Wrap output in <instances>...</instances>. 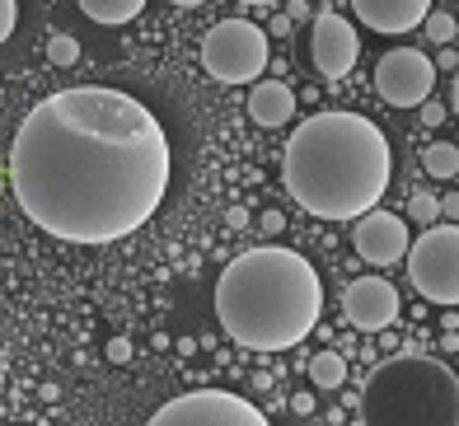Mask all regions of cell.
Listing matches in <instances>:
<instances>
[{
    "label": "cell",
    "instance_id": "1",
    "mask_svg": "<svg viewBox=\"0 0 459 426\" xmlns=\"http://www.w3.org/2000/svg\"><path fill=\"white\" fill-rule=\"evenodd\" d=\"M169 136L141 99L108 84L56 90L24 113L10 145L19 211L52 239L113 244L169 193Z\"/></svg>",
    "mask_w": 459,
    "mask_h": 426
},
{
    "label": "cell",
    "instance_id": "2",
    "mask_svg": "<svg viewBox=\"0 0 459 426\" xmlns=\"http://www.w3.org/2000/svg\"><path fill=\"white\" fill-rule=\"evenodd\" d=\"M394 178V151L385 132L361 113H315L286 141L281 183L319 221H361L380 206Z\"/></svg>",
    "mask_w": 459,
    "mask_h": 426
},
{
    "label": "cell",
    "instance_id": "3",
    "mask_svg": "<svg viewBox=\"0 0 459 426\" xmlns=\"http://www.w3.org/2000/svg\"><path fill=\"white\" fill-rule=\"evenodd\" d=\"M324 282L296 248L263 244L230 258L216 276V318L248 352H290L319 328Z\"/></svg>",
    "mask_w": 459,
    "mask_h": 426
},
{
    "label": "cell",
    "instance_id": "4",
    "mask_svg": "<svg viewBox=\"0 0 459 426\" xmlns=\"http://www.w3.org/2000/svg\"><path fill=\"white\" fill-rule=\"evenodd\" d=\"M361 426H459V375L436 356H389L361 385Z\"/></svg>",
    "mask_w": 459,
    "mask_h": 426
},
{
    "label": "cell",
    "instance_id": "5",
    "mask_svg": "<svg viewBox=\"0 0 459 426\" xmlns=\"http://www.w3.org/2000/svg\"><path fill=\"white\" fill-rule=\"evenodd\" d=\"M267 33L248 19H221L202 38V66L221 84H254L267 71Z\"/></svg>",
    "mask_w": 459,
    "mask_h": 426
},
{
    "label": "cell",
    "instance_id": "6",
    "mask_svg": "<svg viewBox=\"0 0 459 426\" xmlns=\"http://www.w3.org/2000/svg\"><path fill=\"white\" fill-rule=\"evenodd\" d=\"M408 276L422 300L431 305H459V225H427L408 244Z\"/></svg>",
    "mask_w": 459,
    "mask_h": 426
},
{
    "label": "cell",
    "instance_id": "7",
    "mask_svg": "<svg viewBox=\"0 0 459 426\" xmlns=\"http://www.w3.org/2000/svg\"><path fill=\"white\" fill-rule=\"evenodd\" d=\"M145 426H273L248 398L230 389H193L169 398Z\"/></svg>",
    "mask_w": 459,
    "mask_h": 426
},
{
    "label": "cell",
    "instance_id": "8",
    "mask_svg": "<svg viewBox=\"0 0 459 426\" xmlns=\"http://www.w3.org/2000/svg\"><path fill=\"white\" fill-rule=\"evenodd\" d=\"M375 90H380L385 103L394 109H417V103H427L431 90H436V61L422 57L417 48H394L380 57V66H375Z\"/></svg>",
    "mask_w": 459,
    "mask_h": 426
},
{
    "label": "cell",
    "instance_id": "9",
    "mask_svg": "<svg viewBox=\"0 0 459 426\" xmlns=\"http://www.w3.org/2000/svg\"><path fill=\"white\" fill-rule=\"evenodd\" d=\"M309 57H315V71L324 80H347L361 57V33L338 10H319L315 29H309Z\"/></svg>",
    "mask_w": 459,
    "mask_h": 426
},
{
    "label": "cell",
    "instance_id": "10",
    "mask_svg": "<svg viewBox=\"0 0 459 426\" xmlns=\"http://www.w3.org/2000/svg\"><path fill=\"white\" fill-rule=\"evenodd\" d=\"M399 314H403V300L385 276H357L342 291V318L357 333H385V328H394Z\"/></svg>",
    "mask_w": 459,
    "mask_h": 426
},
{
    "label": "cell",
    "instance_id": "11",
    "mask_svg": "<svg viewBox=\"0 0 459 426\" xmlns=\"http://www.w3.org/2000/svg\"><path fill=\"white\" fill-rule=\"evenodd\" d=\"M351 244H357V253L370 267H394L408 258L412 239H408V221L389 216V211H366L357 230H351Z\"/></svg>",
    "mask_w": 459,
    "mask_h": 426
},
{
    "label": "cell",
    "instance_id": "12",
    "mask_svg": "<svg viewBox=\"0 0 459 426\" xmlns=\"http://www.w3.org/2000/svg\"><path fill=\"white\" fill-rule=\"evenodd\" d=\"M351 10L375 33H408L431 14V0H351Z\"/></svg>",
    "mask_w": 459,
    "mask_h": 426
},
{
    "label": "cell",
    "instance_id": "13",
    "mask_svg": "<svg viewBox=\"0 0 459 426\" xmlns=\"http://www.w3.org/2000/svg\"><path fill=\"white\" fill-rule=\"evenodd\" d=\"M248 117L258 126H286L296 117V94H290V84L281 80H254V90H248Z\"/></svg>",
    "mask_w": 459,
    "mask_h": 426
},
{
    "label": "cell",
    "instance_id": "14",
    "mask_svg": "<svg viewBox=\"0 0 459 426\" xmlns=\"http://www.w3.org/2000/svg\"><path fill=\"white\" fill-rule=\"evenodd\" d=\"M80 14L94 19L103 29H117V24H132V19L145 10V0H75Z\"/></svg>",
    "mask_w": 459,
    "mask_h": 426
},
{
    "label": "cell",
    "instance_id": "15",
    "mask_svg": "<svg viewBox=\"0 0 459 426\" xmlns=\"http://www.w3.org/2000/svg\"><path fill=\"white\" fill-rule=\"evenodd\" d=\"M309 379H315L319 389H342V379H347V356L333 352V347L315 352V356H309Z\"/></svg>",
    "mask_w": 459,
    "mask_h": 426
},
{
    "label": "cell",
    "instance_id": "16",
    "mask_svg": "<svg viewBox=\"0 0 459 426\" xmlns=\"http://www.w3.org/2000/svg\"><path fill=\"white\" fill-rule=\"evenodd\" d=\"M422 169H427L431 178H455L459 174V151H455L450 141H436V145H427Z\"/></svg>",
    "mask_w": 459,
    "mask_h": 426
},
{
    "label": "cell",
    "instance_id": "17",
    "mask_svg": "<svg viewBox=\"0 0 459 426\" xmlns=\"http://www.w3.org/2000/svg\"><path fill=\"white\" fill-rule=\"evenodd\" d=\"M48 61H52V66H75V61H80V42L71 33L48 38Z\"/></svg>",
    "mask_w": 459,
    "mask_h": 426
},
{
    "label": "cell",
    "instance_id": "18",
    "mask_svg": "<svg viewBox=\"0 0 459 426\" xmlns=\"http://www.w3.org/2000/svg\"><path fill=\"white\" fill-rule=\"evenodd\" d=\"M408 216H412L417 225H436V221H441V197H436V193H412Z\"/></svg>",
    "mask_w": 459,
    "mask_h": 426
},
{
    "label": "cell",
    "instance_id": "19",
    "mask_svg": "<svg viewBox=\"0 0 459 426\" xmlns=\"http://www.w3.org/2000/svg\"><path fill=\"white\" fill-rule=\"evenodd\" d=\"M422 29H427V38L436 42V48H450V42H455V19L441 14V10H431V14L422 19Z\"/></svg>",
    "mask_w": 459,
    "mask_h": 426
},
{
    "label": "cell",
    "instance_id": "20",
    "mask_svg": "<svg viewBox=\"0 0 459 426\" xmlns=\"http://www.w3.org/2000/svg\"><path fill=\"white\" fill-rule=\"evenodd\" d=\"M14 24H19V0H0V48L14 33Z\"/></svg>",
    "mask_w": 459,
    "mask_h": 426
},
{
    "label": "cell",
    "instance_id": "21",
    "mask_svg": "<svg viewBox=\"0 0 459 426\" xmlns=\"http://www.w3.org/2000/svg\"><path fill=\"white\" fill-rule=\"evenodd\" d=\"M417 113H422L427 126H441V122H446V103H431V99H427V103H417Z\"/></svg>",
    "mask_w": 459,
    "mask_h": 426
},
{
    "label": "cell",
    "instance_id": "22",
    "mask_svg": "<svg viewBox=\"0 0 459 426\" xmlns=\"http://www.w3.org/2000/svg\"><path fill=\"white\" fill-rule=\"evenodd\" d=\"M103 352H108V361H117V366H122V361H132V343H127V337H113Z\"/></svg>",
    "mask_w": 459,
    "mask_h": 426
},
{
    "label": "cell",
    "instance_id": "23",
    "mask_svg": "<svg viewBox=\"0 0 459 426\" xmlns=\"http://www.w3.org/2000/svg\"><path fill=\"white\" fill-rule=\"evenodd\" d=\"M258 225H263V234H281L286 230V216H281V211H263Z\"/></svg>",
    "mask_w": 459,
    "mask_h": 426
},
{
    "label": "cell",
    "instance_id": "24",
    "mask_svg": "<svg viewBox=\"0 0 459 426\" xmlns=\"http://www.w3.org/2000/svg\"><path fill=\"white\" fill-rule=\"evenodd\" d=\"M267 33H273V38H286V33H290V19H286V14H273V19H267Z\"/></svg>",
    "mask_w": 459,
    "mask_h": 426
},
{
    "label": "cell",
    "instance_id": "25",
    "mask_svg": "<svg viewBox=\"0 0 459 426\" xmlns=\"http://www.w3.org/2000/svg\"><path fill=\"white\" fill-rule=\"evenodd\" d=\"M290 408H296L300 417H309V413H315V394H296V398H290Z\"/></svg>",
    "mask_w": 459,
    "mask_h": 426
},
{
    "label": "cell",
    "instance_id": "26",
    "mask_svg": "<svg viewBox=\"0 0 459 426\" xmlns=\"http://www.w3.org/2000/svg\"><path fill=\"white\" fill-rule=\"evenodd\" d=\"M441 216H450V221L459 225V193H450V197H441Z\"/></svg>",
    "mask_w": 459,
    "mask_h": 426
},
{
    "label": "cell",
    "instance_id": "27",
    "mask_svg": "<svg viewBox=\"0 0 459 426\" xmlns=\"http://www.w3.org/2000/svg\"><path fill=\"white\" fill-rule=\"evenodd\" d=\"M225 221H230V230H244V225H248V211H244V206H230Z\"/></svg>",
    "mask_w": 459,
    "mask_h": 426
},
{
    "label": "cell",
    "instance_id": "28",
    "mask_svg": "<svg viewBox=\"0 0 459 426\" xmlns=\"http://www.w3.org/2000/svg\"><path fill=\"white\" fill-rule=\"evenodd\" d=\"M309 10H305V0H290V10H286V19H290V24H296V19H305Z\"/></svg>",
    "mask_w": 459,
    "mask_h": 426
},
{
    "label": "cell",
    "instance_id": "29",
    "mask_svg": "<svg viewBox=\"0 0 459 426\" xmlns=\"http://www.w3.org/2000/svg\"><path fill=\"white\" fill-rule=\"evenodd\" d=\"M169 5H178V10H197V5H206V0H169Z\"/></svg>",
    "mask_w": 459,
    "mask_h": 426
},
{
    "label": "cell",
    "instance_id": "30",
    "mask_svg": "<svg viewBox=\"0 0 459 426\" xmlns=\"http://www.w3.org/2000/svg\"><path fill=\"white\" fill-rule=\"evenodd\" d=\"M450 103H455V117H459V71H455V90H450Z\"/></svg>",
    "mask_w": 459,
    "mask_h": 426
},
{
    "label": "cell",
    "instance_id": "31",
    "mask_svg": "<svg viewBox=\"0 0 459 426\" xmlns=\"http://www.w3.org/2000/svg\"><path fill=\"white\" fill-rule=\"evenodd\" d=\"M239 5H273V0H239Z\"/></svg>",
    "mask_w": 459,
    "mask_h": 426
},
{
    "label": "cell",
    "instance_id": "32",
    "mask_svg": "<svg viewBox=\"0 0 459 426\" xmlns=\"http://www.w3.org/2000/svg\"><path fill=\"white\" fill-rule=\"evenodd\" d=\"M455 38H459V24H455Z\"/></svg>",
    "mask_w": 459,
    "mask_h": 426
}]
</instances>
